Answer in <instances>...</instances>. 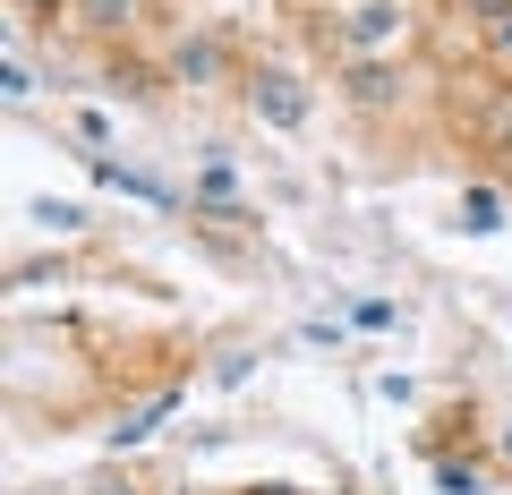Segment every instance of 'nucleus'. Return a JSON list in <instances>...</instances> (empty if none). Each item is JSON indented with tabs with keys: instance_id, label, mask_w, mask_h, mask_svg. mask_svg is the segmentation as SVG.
Instances as JSON below:
<instances>
[{
	"instance_id": "f8f14e48",
	"label": "nucleus",
	"mask_w": 512,
	"mask_h": 495,
	"mask_svg": "<svg viewBox=\"0 0 512 495\" xmlns=\"http://www.w3.org/2000/svg\"><path fill=\"white\" fill-rule=\"evenodd\" d=\"M504 444H512V436H504Z\"/></svg>"
},
{
	"instance_id": "0eeeda50",
	"label": "nucleus",
	"mask_w": 512,
	"mask_h": 495,
	"mask_svg": "<svg viewBox=\"0 0 512 495\" xmlns=\"http://www.w3.org/2000/svg\"><path fill=\"white\" fill-rule=\"evenodd\" d=\"M350 94H359V103H384V94H393V77H384V69H350Z\"/></svg>"
},
{
	"instance_id": "7ed1b4c3",
	"label": "nucleus",
	"mask_w": 512,
	"mask_h": 495,
	"mask_svg": "<svg viewBox=\"0 0 512 495\" xmlns=\"http://www.w3.org/2000/svg\"><path fill=\"white\" fill-rule=\"evenodd\" d=\"M393 35H402V9H384V0L350 18V43H359V52H376V43H393Z\"/></svg>"
},
{
	"instance_id": "6e6552de",
	"label": "nucleus",
	"mask_w": 512,
	"mask_h": 495,
	"mask_svg": "<svg viewBox=\"0 0 512 495\" xmlns=\"http://www.w3.org/2000/svg\"><path fill=\"white\" fill-rule=\"evenodd\" d=\"M487 43H495L504 60H512V18H495V26H487Z\"/></svg>"
},
{
	"instance_id": "423d86ee",
	"label": "nucleus",
	"mask_w": 512,
	"mask_h": 495,
	"mask_svg": "<svg viewBox=\"0 0 512 495\" xmlns=\"http://www.w3.org/2000/svg\"><path fill=\"white\" fill-rule=\"evenodd\" d=\"M180 69H188V77H214L222 52H214V43H180Z\"/></svg>"
},
{
	"instance_id": "20e7f679",
	"label": "nucleus",
	"mask_w": 512,
	"mask_h": 495,
	"mask_svg": "<svg viewBox=\"0 0 512 495\" xmlns=\"http://www.w3.org/2000/svg\"><path fill=\"white\" fill-rule=\"evenodd\" d=\"M487 137L512 154V86H495V94H487Z\"/></svg>"
},
{
	"instance_id": "9d476101",
	"label": "nucleus",
	"mask_w": 512,
	"mask_h": 495,
	"mask_svg": "<svg viewBox=\"0 0 512 495\" xmlns=\"http://www.w3.org/2000/svg\"><path fill=\"white\" fill-rule=\"evenodd\" d=\"M256 495H291V487H256Z\"/></svg>"
},
{
	"instance_id": "9b49d317",
	"label": "nucleus",
	"mask_w": 512,
	"mask_h": 495,
	"mask_svg": "<svg viewBox=\"0 0 512 495\" xmlns=\"http://www.w3.org/2000/svg\"><path fill=\"white\" fill-rule=\"evenodd\" d=\"M26 9H52V0H26Z\"/></svg>"
},
{
	"instance_id": "1a4fd4ad",
	"label": "nucleus",
	"mask_w": 512,
	"mask_h": 495,
	"mask_svg": "<svg viewBox=\"0 0 512 495\" xmlns=\"http://www.w3.org/2000/svg\"><path fill=\"white\" fill-rule=\"evenodd\" d=\"M470 9H478L487 26H495V18H512V0H470Z\"/></svg>"
},
{
	"instance_id": "f257e3e1",
	"label": "nucleus",
	"mask_w": 512,
	"mask_h": 495,
	"mask_svg": "<svg viewBox=\"0 0 512 495\" xmlns=\"http://www.w3.org/2000/svg\"><path fill=\"white\" fill-rule=\"evenodd\" d=\"M256 111L274 120V129H308V94H299V77H282V69H256Z\"/></svg>"
},
{
	"instance_id": "39448f33",
	"label": "nucleus",
	"mask_w": 512,
	"mask_h": 495,
	"mask_svg": "<svg viewBox=\"0 0 512 495\" xmlns=\"http://www.w3.org/2000/svg\"><path fill=\"white\" fill-rule=\"evenodd\" d=\"M461 214H470V222H478V231H495V222H504V205H495V197H487V188H470V197H461Z\"/></svg>"
},
{
	"instance_id": "f03ea898",
	"label": "nucleus",
	"mask_w": 512,
	"mask_h": 495,
	"mask_svg": "<svg viewBox=\"0 0 512 495\" xmlns=\"http://www.w3.org/2000/svg\"><path fill=\"white\" fill-rule=\"evenodd\" d=\"M171 410H180V393H146V402H137V410H120V427H111V444H146L154 427L171 419Z\"/></svg>"
}]
</instances>
